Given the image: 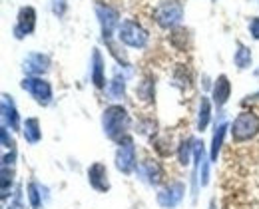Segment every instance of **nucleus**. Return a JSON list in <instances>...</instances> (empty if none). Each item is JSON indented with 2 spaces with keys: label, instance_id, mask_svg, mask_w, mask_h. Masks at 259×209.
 I'll list each match as a JSON object with an SVG mask.
<instances>
[{
  "label": "nucleus",
  "instance_id": "nucleus-16",
  "mask_svg": "<svg viewBox=\"0 0 259 209\" xmlns=\"http://www.w3.org/2000/svg\"><path fill=\"white\" fill-rule=\"evenodd\" d=\"M24 138L28 139L30 143H36L42 138V132H40V122L36 118H28L24 122Z\"/></svg>",
  "mask_w": 259,
  "mask_h": 209
},
{
  "label": "nucleus",
  "instance_id": "nucleus-17",
  "mask_svg": "<svg viewBox=\"0 0 259 209\" xmlns=\"http://www.w3.org/2000/svg\"><path fill=\"white\" fill-rule=\"evenodd\" d=\"M209 116H211V108H209V100L201 96V102H199V116H197V130L203 132L209 124Z\"/></svg>",
  "mask_w": 259,
  "mask_h": 209
},
{
  "label": "nucleus",
  "instance_id": "nucleus-21",
  "mask_svg": "<svg viewBox=\"0 0 259 209\" xmlns=\"http://www.w3.org/2000/svg\"><path fill=\"white\" fill-rule=\"evenodd\" d=\"M124 92H126V82H124V78L116 76V78L110 82V94H112L114 100H120V98L124 96Z\"/></svg>",
  "mask_w": 259,
  "mask_h": 209
},
{
  "label": "nucleus",
  "instance_id": "nucleus-4",
  "mask_svg": "<svg viewBox=\"0 0 259 209\" xmlns=\"http://www.w3.org/2000/svg\"><path fill=\"white\" fill-rule=\"evenodd\" d=\"M120 40L132 48H144L148 44V32L134 20H124L120 24Z\"/></svg>",
  "mask_w": 259,
  "mask_h": 209
},
{
  "label": "nucleus",
  "instance_id": "nucleus-10",
  "mask_svg": "<svg viewBox=\"0 0 259 209\" xmlns=\"http://www.w3.org/2000/svg\"><path fill=\"white\" fill-rule=\"evenodd\" d=\"M88 181H90V185L96 189V191H102V193H106L108 189H110V181H108V170H106V166L104 164H92L90 166V170H88Z\"/></svg>",
  "mask_w": 259,
  "mask_h": 209
},
{
  "label": "nucleus",
  "instance_id": "nucleus-11",
  "mask_svg": "<svg viewBox=\"0 0 259 209\" xmlns=\"http://www.w3.org/2000/svg\"><path fill=\"white\" fill-rule=\"evenodd\" d=\"M229 94H231V84H229L226 74H222L215 80V86H213V102H215V106L226 104L229 100Z\"/></svg>",
  "mask_w": 259,
  "mask_h": 209
},
{
  "label": "nucleus",
  "instance_id": "nucleus-26",
  "mask_svg": "<svg viewBox=\"0 0 259 209\" xmlns=\"http://www.w3.org/2000/svg\"><path fill=\"white\" fill-rule=\"evenodd\" d=\"M2 143H4V147H14L12 138L8 139V130H6V128H2Z\"/></svg>",
  "mask_w": 259,
  "mask_h": 209
},
{
  "label": "nucleus",
  "instance_id": "nucleus-5",
  "mask_svg": "<svg viewBox=\"0 0 259 209\" xmlns=\"http://www.w3.org/2000/svg\"><path fill=\"white\" fill-rule=\"evenodd\" d=\"M118 143H120V147H118V153H116V168L122 174H132L136 170V145H134V139L126 136Z\"/></svg>",
  "mask_w": 259,
  "mask_h": 209
},
{
  "label": "nucleus",
  "instance_id": "nucleus-1",
  "mask_svg": "<svg viewBox=\"0 0 259 209\" xmlns=\"http://www.w3.org/2000/svg\"><path fill=\"white\" fill-rule=\"evenodd\" d=\"M102 124H104V132L108 138L114 141H122L128 136L130 116L122 106H110L104 110Z\"/></svg>",
  "mask_w": 259,
  "mask_h": 209
},
{
  "label": "nucleus",
  "instance_id": "nucleus-2",
  "mask_svg": "<svg viewBox=\"0 0 259 209\" xmlns=\"http://www.w3.org/2000/svg\"><path fill=\"white\" fill-rule=\"evenodd\" d=\"M259 134V118L251 112H241L231 126V136L233 141H247V139L255 138Z\"/></svg>",
  "mask_w": 259,
  "mask_h": 209
},
{
  "label": "nucleus",
  "instance_id": "nucleus-19",
  "mask_svg": "<svg viewBox=\"0 0 259 209\" xmlns=\"http://www.w3.org/2000/svg\"><path fill=\"white\" fill-rule=\"evenodd\" d=\"M226 122H222L218 128H215V134H213V141H211V162L218 160V153L222 149V143H224V136H226Z\"/></svg>",
  "mask_w": 259,
  "mask_h": 209
},
{
  "label": "nucleus",
  "instance_id": "nucleus-6",
  "mask_svg": "<svg viewBox=\"0 0 259 209\" xmlns=\"http://www.w3.org/2000/svg\"><path fill=\"white\" fill-rule=\"evenodd\" d=\"M22 88L32 96L40 106H48L52 102V88L42 78H26L22 82Z\"/></svg>",
  "mask_w": 259,
  "mask_h": 209
},
{
  "label": "nucleus",
  "instance_id": "nucleus-14",
  "mask_svg": "<svg viewBox=\"0 0 259 209\" xmlns=\"http://www.w3.org/2000/svg\"><path fill=\"white\" fill-rule=\"evenodd\" d=\"M142 175H144L152 185H158V183L163 179L162 168H160L156 162H152V160H148V162L142 164Z\"/></svg>",
  "mask_w": 259,
  "mask_h": 209
},
{
  "label": "nucleus",
  "instance_id": "nucleus-15",
  "mask_svg": "<svg viewBox=\"0 0 259 209\" xmlns=\"http://www.w3.org/2000/svg\"><path fill=\"white\" fill-rule=\"evenodd\" d=\"M92 60H94V68H92L94 86H96V88H104V86H106V78H104V60H102V56H100L98 50H94Z\"/></svg>",
  "mask_w": 259,
  "mask_h": 209
},
{
  "label": "nucleus",
  "instance_id": "nucleus-25",
  "mask_svg": "<svg viewBox=\"0 0 259 209\" xmlns=\"http://www.w3.org/2000/svg\"><path fill=\"white\" fill-rule=\"evenodd\" d=\"M249 32H251V36H253L255 40H259V16H255V18L249 22Z\"/></svg>",
  "mask_w": 259,
  "mask_h": 209
},
{
  "label": "nucleus",
  "instance_id": "nucleus-13",
  "mask_svg": "<svg viewBox=\"0 0 259 209\" xmlns=\"http://www.w3.org/2000/svg\"><path fill=\"white\" fill-rule=\"evenodd\" d=\"M2 118L6 126H10L12 130H18V114H16L14 102L8 96H2Z\"/></svg>",
  "mask_w": 259,
  "mask_h": 209
},
{
  "label": "nucleus",
  "instance_id": "nucleus-24",
  "mask_svg": "<svg viewBox=\"0 0 259 209\" xmlns=\"http://www.w3.org/2000/svg\"><path fill=\"white\" fill-rule=\"evenodd\" d=\"M66 10V0H52V12L62 16Z\"/></svg>",
  "mask_w": 259,
  "mask_h": 209
},
{
  "label": "nucleus",
  "instance_id": "nucleus-23",
  "mask_svg": "<svg viewBox=\"0 0 259 209\" xmlns=\"http://www.w3.org/2000/svg\"><path fill=\"white\" fill-rule=\"evenodd\" d=\"M190 153H192L190 139L188 141H182V145H180V164L182 166H188L190 164Z\"/></svg>",
  "mask_w": 259,
  "mask_h": 209
},
{
  "label": "nucleus",
  "instance_id": "nucleus-9",
  "mask_svg": "<svg viewBox=\"0 0 259 209\" xmlns=\"http://www.w3.org/2000/svg\"><path fill=\"white\" fill-rule=\"evenodd\" d=\"M96 12H98V18H100V24H102L104 40H110L114 28L118 26V12L114 8H110V6H104V4H98Z\"/></svg>",
  "mask_w": 259,
  "mask_h": 209
},
{
  "label": "nucleus",
  "instance_id": "nucleus-18",
  "mask_svg": "<svg viewBox=\"0 0 259 209\" xmlns=\"http://www.w3.org/2000/svg\"><path fill=\"white\" fill-rule=\"evenodd\" d=\"M233 62H235V66L239 70L249 68V64H251V52H249L241 42H237V52H235V56H233Z\"/></svg>",
  "mask_w": 259,
  "mask_h": 209
},
{
  "label": "nucleus",
  "instance_id": "nucleus-22",
  "mask_svg": "<svg viewBox=\"0 0 259 209\" xmlns=\"http://www.w3.org/2000/svg\"><path fill=\"white\" fill-rule=\"evenodd\" d=\"M28 199H30L32 209L42 207V199H40V193H38V185L36 183H28Z\"/></svg>",
  "mask_w": 259,
  "mask_h": 209
},
{
  "label": "nucleus",
  "instance_id": "nucleus-12",
  "mask_svg": "<svg viewBox=\"0 0 259 209\" xmlns=\"http://www.w3.org/2000/svg\"><path fill=\"white\" fill-rule=\"evenodd\" d=\"M48 68H50V60L44 54H30L24 62V70L30 72V74H42Z\"/></svg>",
  "mask_w": 259,
  "mask_h": 209
},
{
  "label": "nucleus",
  "instance_id": "nucleus-7",
  "mask_svg": "<svg viewBox=\"0 0 259 209\" xmlns=\"http://www.w3.org/2000/svg\"><path fill=\"white\" fill-rule=\"evenodd\" d=\"M184 191H186V185H184L182 181H174V183H169L165 189H162V191L158 193V203L165 209L176 207V205L182 201Z\"/></svg>",
  "mask_w": 259,
  "mask_h": 209
},
{
  "label": "nucleus",
  "instance_id": "nucleus-3",
  "mask_svg": "<svg viewBox=\"0 0 259 209\" xmlns=\"http://www.w3.org/2000/svg\"><path fill=\"white\" fill-rule=\"evenodd\" d=\"M182 16H184V8H182V4L176 2V0H165L163 4H160V6L156 8V12H154V18H156V22H158L162 28H171V26H176V24L182 20Z\"/></svg>",
  "mask_w": 259,
  "mask_h": 209
},
{
  "label": "nucleus",
  "instance_id": "nucleus-20",
  "mask_svg": "<svg viewBox=\"0 0 259 209\" xmlns=\"http://www.w3.org/2000/svg\"><path fill=\"white\" fill-rule=\"evenodd\" d=\"M136 96L140 100H144V102H152V98H154V82H150V80L140 82V86L136 88Z\"/></svg>",
  "mask_w": 259,
  "mask_h": 209
},
{
  "label": "nucleus",
  "instance_id": "nucleus-8",
  "mask_svg": "<svg viewBox=\"0 0 259 209\" xmlns=\"http://www.w3.org/2000/svg\"><path fill=\"white\" fill-rule=\"evenodd\" d=\"M34 26H36V10H34L32 6L20 8V12H18V22H16V28H14L16 38H24V36L32 34Z\"/></svg>",
  "mask_w": 259,
  "mask_h": 209
}]
</instances>
